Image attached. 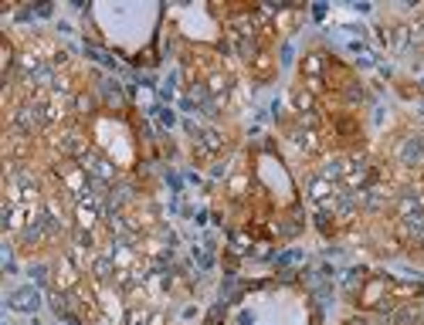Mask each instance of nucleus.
Instances as JSON below:
<instances>
[{
  "label": "nucleus",
  "instance_id": "nucleus-1",
  "mask_svg": "<svg viewBox=\"0 0 424 325\" xmlns=\"http://www.w3.org/2000/svg\"><path fill=\"white\" fill-rule=\"evenodd\" d=\"M79 163L85 166V173L92 176V183H95V187H109V183L116 180V166L109 163L102 152H85Z\"/></svg>",
  "mask_w": 424,
  "mask_h": 325
},
{
  "label": "nucleus",
  "instance_id": "nucleus-6",
  "mask_svg": "<svg viewBox=\"0 0 424 325\" xmlns=\"http://www.w3.org/2000/svg\"><path fill=\"white\" fill-rule=\"evenodd\" d=\"M251 75L258 78V81H268V78L275 75V61H272V54H268V51L251 54Z\"/></svg>",
  "mask_w": 424,
  "mask_h": 325
},
{
  "label": "nucleus",
  "instance_id": "nucleus-7",
  "mask_svg": "<svg viewBox=\"0 0 424 325\" xmlns=\"http://www.w3.org/2000/svg\"><path fill=\"white\" fill-rule=\"evenodd\" d=\"M387 292H391V281H387V278H373L370 285L363 288V299H360V301H363V305H377Z\"/></svg>",
  "mask_w": 424,
  "mask_h": 325
},
{
  "label": "nucleus",
  "instance_id": "nucleus-3",
  "mask_svg": "<svg viewBox=\"0 0 424 325\" xmlns=\"http://www.w3.org/2000/svg\"><path fill=\"white\" fill-rule=\"evenodd\" d=\"M289 99H292V105H295V112H299V116H316L319 102H316V95H313L306 85H292Z\"/></svg>",
  "mask_w": 424,
  "mask_h": 325
},
{
  "label": "nucleus",
  "instance_id": "nucleus-4",
  "mask_svg": "<svg viewBox=\"0 0 424 325\" xmlns=\"http://www.w3.org/2000/svg\"><path fill=\"white\" fill-rule=\"evenodd\" d=\"M126 325H163V312L136 305V308H129V312H126Z\"/></svg>",
  "mask_w": 424,
  "mask_h": 325
},
{
  "label": "nucleus",
  "instance_id": "nucleus-8",
  "mask_svg": "<svg viewBox=\"0 0 424 325\" xmlns=\"http://www.w3.org/2000/svg\"><path fill=\"white\" fill-rule=\"evenodd\" d=\"M228 190H231L235 197H241V193L248 190V176H244V173H235V176H231V183H228Z\"/></svg>",
  "mask_w": 424,
  "mask_h": 325
},
{
  "label": "nucleus",
  "instance_id": "nucleus-5",
  "mask_svg": "<svg viewBox=\"0 0 424 325\" xmlns=\"http://www.w3.org/2000/svg\"><path fill=\"white\" fill-rule=\"evenodd\" d=\"M292 143H295L299 150L316 152L319 150V132L316 129H306V125H295V129H292Z\"/></svg>",
  "mask_w": 424,
  "mask_h": 325
},
{
  "label": "nucleus",
  "instance_id": "nucleus-2",
  "mask_svg": "<svg viewBox=\"0 0 424 325\" xmlns=\"http://www.w3.org/2000/svg\"><path fill=\"white\" fill-rule=\"evenodd\" d=\"M81 281V271H79V264L65 254L61 261H58V271H54V288H61V292H68V288H75Z\"/></svg>",
  "mask_w": 424,
  "mask_h": 325
}]
</instances>
